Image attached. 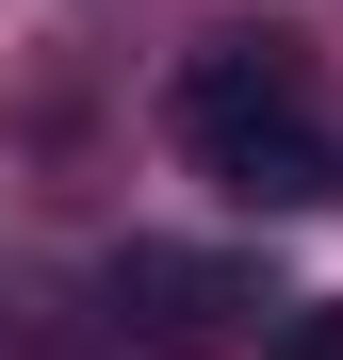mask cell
<instances>
[{"mask_svg":"<svg viewBox=\"0 0 343 360\" xmlns=\"http://www.w3.org/2000/svg\"><path fill=\"white\" fill-rule=\"evenodd\" d=\"M180 148H196L213 197H246V213H327L343 197V131L311 98V49L246 33V17L180 49Z\"/></svg>","mask_w":343,"mask_h":360,"instance_id":"1","label":"cell"},{"mask_svg":"<svg viewBox=\"0 0 343 360\" xmlns=\"http://www.w3.org/2000/svg\"><path fill=\"white\" fill-rule=\"evenodd\" d=\"M98 311L147 328V344H262V328H295L311 295H278V262H246V246H163V229H131V246L98 262Z\"/></svg>","mask_w":343,"mask_h":360,"instance_id":"2","label":"cell"},{"mask_svg":"<svg viewBox=\"0 0 343 360\" xmlns=\"http://www.w3.org/2000/svg\"><path fill=\"white\" fill-rule=\"evenodd\" d=\"M278 344H295V360H343V311H327V295H311V311L278 328Z\"/></svg>","mask_w":343,"mask_h":360,"instance_id":"3","label":"cell"},{"mask_svg":"<svg viewBox=\"0 0 343 360\" xmlns=\"http://www.w3.org/2000/svg\"><path fill=\"white\" fill-rule=\"evenodd\" d=\"M82 360H114V344H82Z\"/></svg>","mask_w":343,"mask_h":360,"instance_id":"4","label":"cell"}]
</instances>
